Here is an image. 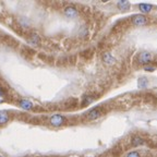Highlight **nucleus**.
<instances>
[{
    "mask_svg": "<svg viewBox=\"0 0 157 157\" xmlns=\"http://www.w3.org/2000/svg\"><path fill=\"white\" fill-rule=\"evenodd\" d=\"M94 99H95V97H93V96H88V97H84L83 105H88V104L93 103Z\"/></svg>",
    "mask_w": 157,
    "mask_h": 157,
    "instance_id": "obj_13",
    "label": "nucleus"
},
{
    "mask_svg": "<svg viewBox=\"0 0 157 157\" xmlns=\"http://www.w3.org/2000/svg\"><path fill=\"white\" fill-rule=\"evenodd\" d=\"M63 13L67 17H70V19H73L78 15V10H76L75 7L73 6H68V7L64 8Z\"/></svg>",
    "mask_w": 157,
    "mask_h": 157,
    "instance_id": "obj_4",
    "label": "nucleus"
},
{
    "mask_svg": "<svg viewBox=\"0 0 157 157\" xmlns=\"http://www.w3.org/2000/svg\"><path fill=\"white\" fill-rule=\"evenodd\" d=\"M117 7L122 11H127L130 8V3H129V1H119L117 3Z\"/></svg>",
    "mask_w": 157,
    "mask_h": 157,
    "instance_id": "obj_9",
    "label": "nucleus"
},
{
    "mask_svg": "<svg viewBox=\"0 0 157 157\" xmlns=\"http://www.w3.org/2000/svg\"><path fill=\"white\" fill-rule=\"evenodd\" d=\"M3 95H5V92L2 91V88L0 87V97H2Z\"/></svg>",
    "mask_w": 157,
    "mask_h": 157,
    "instance_id": "obj_17",
    "label": "nucleus"
},
{
    "mask_svg": "<svg viewBox=\"0 0 157 157\" xmlns=\"http://www.w3.org/2000/svg\"><path fill=\"white\" fill-rule=\"evenodd\" d=\"M127 157H141V156L137 152H130L127 155Z\"/></svg>",
    "mask_w": 157,
    "mask_h": 157,
    "instance_id": "obj_14",
    "label": "nucleus"
},
{
    "mask_svg": "<svg viewBox=\"0 0 157 157\" xmlns=\"http://www.w3.org/2000/svg\"><path fill=\"white\" fill-rule=\"evenodd\" d=\"M147 23V19L143 14H136L132 17V24L135 26H143Z\"/></svg>",
    "mask_w": 157,
    "mask_h": 157,
    "instance_id": "obj_2",
    "label": "nucleus"
},
{
    "mask_svg": "<svg viewBox=\"0 0 157 157\" xmlns=\"http://www.w3.org/2000/svg\"><path fill=\"white\" fill-rule=\"evenodd\" d=\"M0 157H5V156H2V155H0Z\"/></svg>",
    "mask_w": 157,
    "mask_h": 157,
    "instance_id": "obj_18",
    "label": "nucleus"
},
{
    "mask_svg": "<svg viewBox=\"0 0 157 157\" xmlns=\"http://www.w3.org/2000/svg\"><path fill=\"white\" fill-rule=\"evenodd\" d=\"M29 42L34 45H39L40 44V38L37 34H32L29 36Z\"/></svg>",
    "mask_w": 157,
    "mask_h": 157,
    "instance_id": "obj_12",
    "label": "nucleus"
},
{
    "mask_svg": "<svg viewBox=\"0 0 157 157\" xmlns=\"http://www.w3.org/2000/svg\"><path fill=\"white\" fill-rule=\"evenodd\" d=\"M10 116L8 113V111L6 110H0V125L6 124V123L9 121Z\"/></svg>",
    "mask_w": 157,
    "mask_h": 157,
    "instance_id": "obj_7",
    "label": "nucleus"
},
{
    "mask_svg": "<svg viewBox=\"0 0 157 157\" xmlns=\"http://www.w3.org/2000/svg\"><path fill=\"white\" fill-rule=\"evenodd\" d=\"M73 157H74V156H73Z\"/></svg>",
    "mask_w": 157,
    "mask_h": 157,
    "instance_id": "obj_19",
    "label": "nucleus"
},
{
    "mask_svg": "<svg viewBox=\"0 0 157 157\" xmlns=\"http://www.w3.org/2000/svg\"><path fill=\"white\" fill-rule=\"evenodd\" d=\"M141 82H142V84H139V85H140L141 87H144L145 84H146V81H145L144 78H142V80H140V82H139V83H141Z\"/></svg>",
    "mask_w": 157,
    "mask_h": 157,
    "instance_id": "obj_15",
    "label": "nucleus"
},
{
    "mask_svg": "<svg viewBox=\"0 0 157 157\" xmlns=\"http://www.w3.org/2000/svg\"><path fill=\"white\" fill-rule=\"evenodd\" d=\"M101 115H103V113H101V108H93V109H91L86 113V118H87L88 120H96Z\"/></svg>",
    "mask_w": 157,
    "mask_h": 157,
    "instance_id": "obj_3",
    "label": "nucleus"
},
{
    "mask_svg": "<svg viewBox=\"0 0 157 157\" xmlns=\"http://www.w3.org/2000/svg\"><path fill=\"white\" fill-rule=\"evenodd\" d=\"M20 107L22 108V109H25V110H31L33 108V104L31 101H29L27 99H23L19 103Z\"/></svg>",
    "mask_w": 157,
    "mask_h": 157,
    "instance_id": "obj_8",
    "label": "nucleus"
},
{
    "mask_svg": "<svg viewBox=\"0 0 157 157\" xmlns=\"http://www.w3.org/2000/svg\"><path fill=\"white\" fill-rule=\"evenodd\" d=\"M139 8H140V10L143 13H147V12H151V10H152L153 7L151 5H146V3H141V5H139Z\"/></svg>",
    "mask_w": 157,
    "mask_h": 157,
    "instance_id": "obj_10",
    "label": "nucleus"
},
{
    "mask_svg": "<svg viewBox=\"0 0 157 157\" xmlns=\"http://www.w3.org/2000/svg\"><path fill=\"white\" fill-rule=\"evenodd\" d=\"M103 61L106 64H108V66H111V64H113L116 62V58L111 54H109V52H105L103 55Z\"/></svg>",
    "mask_w": 157,
    "mask_h": 157,
    "instance_id": "obj_6",
    "label": "nucleus"
},
{
    "mask_svg": "<svg viewBox=\"0 0 157 157\" xmlns=\"http://www.w3.org/2000/svg\"><path fill=\"white\" fill-rule=\"evenodd\" d=\"M144 144V140L140 136H134L132 139V145L133 146H140V145Z\"/></svg>",
    "mask_w": 157,
    "mask_h": 157,
    "instance_id": "obj_11",
    "label": "nucleus"
},
{
    "mask_svg": "<svg viewBox=\"0 0 157 157\" xmlns=\"http://www.w3.org/2000/svg\"><path fill=\"white\" fill-rule=\"evenodd\" d=\"M144 69L146 70V71H154V69H155V68H154V67H147V66H146Z\"/></svg>",
    "mask_w": 157,
    "mask_h": 157,
    "instance_id": "obj_16",
    "label": "nucleus"
},
{
    "mask_svg": "<svg viewBox=\"0 0 157 157\" xmlns=\"http://www.w3.org/2000/svg\"><path fill=\"white\" fill-rule=\"evenodd\" d=\"M151 59H152V56H151L150 52H143L139 55V61H140V63H142V64L150 63Z\"/></svg>",
    "mask_w": 157,
    "mask_h": 157,
    "instance_id": "obj_5",
    "label": "nucleus"
},
{
    "mask_svg": "<svg viewBox=\"0 0 157 157\" xmlns=\"http://www.w3.org/2000/svg\"><path fill=\"white\" fill-rule=\"evenodd\" d=\"M49 122H50V124H52V127L59 128V127H61V125H63L64 123H66V118H64L63 116L57 113V115H52V117H50Z\"/></svg>",
    "mask_w": 157,
    "mask_h": 157,
    "instance_id": "obj_1",
    "label": "nucleus"
}]
</instances>
